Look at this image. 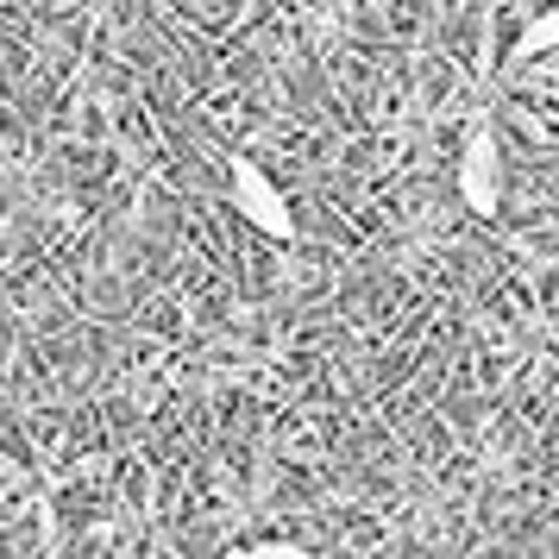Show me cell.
<instances>
[{
  "label": "cell",
  "instance_id": "obj_2",
  "mask_svg": "<svg viewBox=\"0 0 559 559\" xmlns=\"http://www.w3.org/2000/svg\"><path fill=\"white\" fill-rule=\"evenodd\" d=\"M227 182H233L239 214H246L258 233H271V239H296V207L283 202V189L258 170L252 157H227Z\"/></svg>",
  "mask_w": 559,
  "mask_h": 559
},
{
  "label": "cell",
  "instance_id": "obj_3",
  "mask_svg": "<svg viewBox=\"0 0 559 559\" xmlns=\"http://www.w3.org/2000/svg\"><path fill=\"white\" fill-rule=\"evenodd\" d=\"M540 51H559V7L554 13H540V20L515 38V63H528V57H540Z\"/></svg>",
  "mask_w": 559,
  "mask_h": 559
},
{
  "label": "cell",
  "instance_id": "obj_1",
  "mask_svg": "<svg viewBox=\"0 0 559 559\" xmlns=\"http://www.w3.org/2000/svg\"><path fill=\"white\" fill-rule=\"evenodd\" d=\"M459 195L472 214H497L503 207V145H497V127L478 120L459 145Z\"/></svg>",
  "mask_w": 559,
  "mask_h": 559
}]
</instances>
